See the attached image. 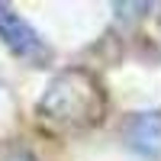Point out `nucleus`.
Instances as JSON below:
<instances>
[{
    "label": "nucleus",
    "mask_w": 161,
    "mask_h": 161,
    "mask_svg": "<svg viewBox=\"0 0 161 161\" xmlns=\"http://www.w3.org/2000/svg\"><path fill=\"white\" fill-rule=\"evenodd\" d=\"M39 116H42V123L61 126V129H84V126L100 123L103 90L97 77H90L80 68L61 71L39 100Z\"/></svg>",
    "instance_id": "obj_1"
},
{
    "label": "nucleus",
    "mask_w": 161,
    "mask_h": 161,
    "mask_svg": "<svg viewBox=\"0 0 161 161\" xmlns=\"http://www.w3.org/2000/svg\"><path fill=\"white\" fill-rule=\"evenodd\" d=\"M0 39H3V45L13 52V55H19L23 61H45L48 58V45H45V39L39 36V29L26 19L19 16L13 7L7 3H0Z\"/></svg>",
    "instance_id": "obj_2"
},
{
    "label": "nucleus",
    "mask_w": 161,
    "mask_h": 161,
    "mask_svg": "<svg viewBox=\"0 0 161 161\" xmlns=\"http://www.w3.org/2000/svg\"><path fill=\"white\" fill-rule=\"evenodd\" d=\"M129 145L145 158H158V113H139L129 126Z\"/></svg>",
    "instance_id": "obj_3"
},
{
    "label": "nucleus",
    "mask_w": 161,
    "mask_h": 161,
    "mask_svg": "<svg viewBox=\"0 0 161 161\" xmlns=\"http://www.w3.org/2000/svg\"><path fill=\"white\" fill-rule=\"evenodd\" d=\"M3 161H36V155H32L29 148H13V152L3 158Z\"/></svg>",
    "instance_id": "obj_4"
}]
</instances>
